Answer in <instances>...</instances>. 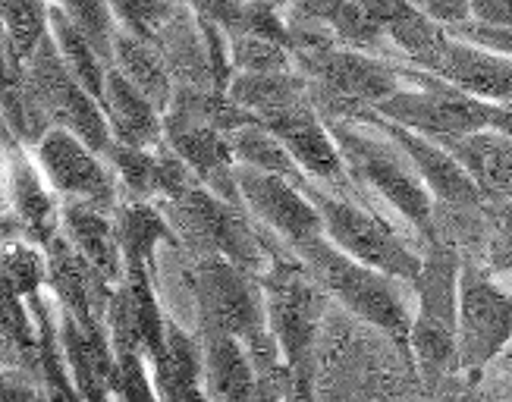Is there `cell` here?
Here are the masks:
<instances>
[{
    "label": "cell",
    "mask_w": 512,
    "mask_h": 402,
    "mask_svg": "<svg viewBox=\"0 0 512 402\" xmlns=\"http://www.w3.org/2000/svg\"><path fill=\"white\" fill-rule=\"evenodd\" d=\"M425 396L406 340L330 299L318 340L315 399H418Z\"/></svg>",
    "instance_id": "cell-1"
},
{
    "label": "cell",
    "mask_w": 512,
    "mask_h": 402,
    "mask_svg": "<svg viewBox=\"0 0 512 402\" xmlns=\"http://www.w3.org/2000/svg\"><path fill=\"white\" fill-rule=\"evenodd\" d=\"M267 264L258 274L264 289V315L274 340L283 349L286 365L296 377V399H315V371H318V340L327 315L330 296L308 264L296 255L289 242L261 227Z\"/></svg>",
    "instance_id": "cell-2"
},
{
    "label": "cell",
    "mask_w": 512,
    "mask_h": 402,
    "mask_svg": "<svg viewBox=\"0 0 512 402\" xmlns=\"http://www.w3.org/2000/svg\"><path fill=\"white\" fill-rule=\"evenodd\" d=\"M459 264L462 258L437 239H428L421 249L409 349L428 399H465L459 368Z\"/></svg>",
    "instance_id": "cell-3"
},
{
    "label": "cell",
    "mask_w": 512,
    "mask_h": 402,
    "mask_svg": "<svg viewBox=\"0 0 512 402\" xmlns=\"http://www.w3.org/2000/svg\"><path fill=\"white\" fill-rule=\"evenodd\" d=\"M324 123L340 145L352 180L365 192H371L377 201H384L390 211H396L428 242L434 233V198L406 148L368 114V107L359 110L355 117Z\"/></svg>",
    "instance_id": "cell-4"
},
{
    "label": "cell",
    "mask_w": 512,
    "mask_h": 402,
    "mask_svg": "<svg viewBox=\"0 0 512 402\" xmlns=\"http://www.w3.org/2000/svg\"><path fill=\"white\" fill-rule=\"evenodd\" d=\"M299 186L311 198V205L318 208L324 236L337 249L399 280H418L425 239L396 211H390L384 201L330 192L308 176H302Z\"/></svg>",
    "instance_id": "cell-5"
},
{
    "label": "cell",
    "mask_w": 512,
    "mask_h": 402,
    "mask_svg": "<svg viewBox=\"0 0 512 402\" xmlns=\"http://www.w3.org/2000/svg\"><path fill=\"white\" fill-rule=\"evenodd\" d=\"M293 249L333 302L409 343V327L415 315V283L399 280L346 255L324 233L293 245Z\"/></svg>",
    "instance_id": "cell-6"
},
{
    "label": "cell",
    "mask_w": 512,
    "mask_h": 402,
    "mask_svg": "<svg viewBox=\"0 0 512 402\" xmlns=\"http://www.w3.org/2000/svg\"><path fill=\"white\" fill-rule=\"evenodd\" d=\"M293 63L308 82V98L321 120L355 117L409 82L399 57L359 51L340 41L299 48L293 51Z\"/></svg>",
    "instance_id": "cell-7"
},
{
    "label": "cell",
    "mask_w": 512,
    "mask_h": 402,
    "mask_svg": "<svg viewBox=\"0 0 512 402\" xmlns=\"http://www.w3.org/2000/svg\"><path fill=\"white\" fill-rule=\"evenodd\" d=\"M173 239L189 255H224L233 264L261 274L267 264L261 223L239 201H227L208 186H192L180 198L158 201Z\"/></svg>",
    "instance_id": "cell-8"
},
{
    "label": "cell",
    "mask_w": 512,
    "mask_h": 402,
    "mask_svg": "<svg viewBox=\"0 0 512 402\" xmlns=\"http://www.w3.org/2000/svg\"><path fill=\"white\" fill-rule=\"evenodd\" d=\"M399 66H403V76L409 82L390 98L374 104L381 117L437 142L491 126V101L462 92L443 76L421 70V66H412L406 60H399Z\"/></svg>",
    "instance_id": "cell-9"
},
{
    "label": "cell",
    "mask_w": 512,
    "mask_h": 402,
    "mask_svg": "<svg viewBox=\"0 0 512 402\" xmlns=\"http://www.w3.org/2000/svg\"><path fill=\"white\" fill-rule=\"evenodd\" d=\"M22 85H26L29 98L51 126L76 132L82 142L104 154V148L110 145V126L101 101L70 73L51 32L38 41L32 57L22 63Z\"/></svg>",
    "instance_id": "cell-10"
},
{
    "label": "cell",
    "mask_w": 512,
    "mask_h": 402,
    "mask_svg": "<svg viewBox=\"0 0 512 402\" xmlns=\"http://www.w3.org/2000/svg\"><path fill=\"white\" fill-rule=\"evenodd\" d=\"M512 340V296L478 261L459 264V368L465 393L481 368Z\"/></svg>",
    "instance_id": "cell-11"
},
{
    "label": "cell",
    "mask_w": 512,
    "mask_h": 402,
    "mask_svg": "<svg viewBox=\"0 0 512 402\" xmlns=\"http://www.w3.org/2000/svg\"><path fill=\"white\" fill-rule=\"evenodd\" d=\"M29 151L35 164L41 167L44 180L51 183V189L60 198L88 201V205L114 214L120 201L117 173L107 164L104 154L95 151L88 142H82L76 132L63 126H51L38 139V145Z\"/></svg>",
    "instance_id": "cell-12"
},
{
    "label": "cell",
    "mask_w": 512,
    "mask_h": 402,
    "mask_svg": "<svg viewBox=\"0 0 512 402\" xmlns=\"http://www.w3.org/2000/svg\"><path fill=\"white\" fill-rule=\"evenodd\" d=\"M261 123L286 145V151L293 154V161L299 164V170L308 176V180L321 183L330 192L374 198L371 192H365L352 180L337 139H333V132L327 129V123L321 120V114L311 101L277 110V114L264 117Z\"/></svg>",
    "instance_id": "cell-13"
},
{
    "label": "cell",
    "mask_w": 512,
    "mask_h": 402,
    "mask_svg": "<svg viewBox=\"0 0 512 402\" xmlns=\"http://www.w3.org/2000/svg\"><path fill=\"white\" fill-rule=\"evenodd\" d=\"M236 186L246 211L261 227L277 233L283 242L299 245L311 236L324 233L318 208L311 205V198L302 192V186L286 180V176L267 173L249 164H236Z\"/></svg>",
    "instance_id": "cell-14"
},
{
    "label": "cell",
    "mask_w": 512,
    "mask_h": 402,
    "mask_svg": "<svg viewBox=\"0 0 512 402\" xmlns=\"http://www.w3.org/2000/svg\"><path fill=\"white\" fill-rule=\"evenodd\" d=\"M4 176L10 217L22 236L44 249L60 233V195L44 180L32 151L13 136L4 139Z\"/></svg>",
    "instance_id": "cell-15"
},
{
    "label": "cell",
    "mask_w": 512,
    "mask_h": 402,
    "mask_svg": "<svg viewBox=\"0 0 512 402\" xmlns=\"http://www.w3.org/2000/svg\"><path fill=\"white\" fill-rule=\"evenodd\" d=\"M44 264H48V293L60 308L76 315L82 324H104L107 302L114 296V283H107L92 264H88L63 233L44 245Z\"/></svg>",
    "instance_id": "cell-16"
},
{
    "label": "cell",
    "mask_w": 512,
    "mask_h": 402,
    "mask_svg": "<svg viewBox=\"0 0 512 402\" xmlns=\"http://www.w3.org/2000/svg\"><path fill=\"white\" fill-rule=\"evenodd\" d=\"M368 114L406 148V154L412 158L415 170L421 173V180H425L434 201H443V205H481V201H487L469 176V170H465L437 139H428L415 129H406V126L381 117L374 107H368Z\"/></svg>",
    "instance_id": "cell-17"
},
{
    "label": "cell",
    "mask_w": 512,
    "mask_h": 402,
    "mask_svg": "<svg viewBox=\"0 0 512 402\" xmlns=\"http://www.w3.org/2000/svg\"><path fill=\"white\" fill-rule=\"evenodd\" d=\"M57 330L79 399H110L117 359L114 346H110L107 324H82L76 315L57 305Z\"/></svg>",
    "instance_id": "cell-18"
},
{
    "label": "cell",
    "mask_w": 512,
    "mask_h": 402,
    "mask_svg": "<svg viewBox=\"0 0 512 402\" xmlns=\"http://www.w3.org/2000/svg\"><path fill=\"white\" fill-rule=\"evenodd\" d=\"M434 73L481 101L512 104V57L481 44L450 35Z\"/></svg>",
    "instance_id": "cell-19"
},
{
    "label": "cell",
    "mask_w": 512,
    "mask_h": 402,
    "mask_svg": "<svg viewBox=\"0 0 512 402\" xmlns=\"http://www.w3.org/2000/svg\"><path fill=\"white\" fill-rule=\"evenodd\" d=\"M167 70L173 76V85H189V88H220L214 73V54H211V38L205 29V19L198 16L186 0L176 7L173 19L161 29L158 41ZM224 92V88H220Z\"/></svg>",
    "instance_id": "cell-20"
},
{
    "label": "cell",
    "mask_w": 512,
    "mask_h": 402,
    "mask_svg": "<svg viewBox=\"0 0 512 402\" xmlns=\"http://www.w3.org/2000/svg\"><path fill=\"white\" fill-rule=\"evenodd\" d=\"M101 110L114 142L132 148H158L164 142V110L114 66L104 76Z\"/></svg>",
    "instance_id": "cell-21"
},
{
    "label": "cell",
    "mask_w": 512,
    "mask_h": 402,
    "mask_svg": "<svg viewBox=\"0 0 512 402\" xmlns=\"http://www.w3.org/2000/svg\"><path fill=\"white\" fill-rule=\"evenodd\" d=\"M60 233L107 283L117 286L123 280L126 261L110 211H101L88 201L60 198Z\"/></svg>",
    "instance_id": "cell-22"
},
{
    "label": "cell",
    "mask_w": 512,
    "mask_h": 402,
    "mask_svg": "<svg viewBox=\"0 0 512 402\" xmlns=\"http://www.w3.org/2000/svg\"><path fill=\"white\" fill-rule=\"evenodd\" d=\"M440 145L469 170L487 201L512 198V136L494 126H484L456 139H443Z\"/></svg>",
    "instance_id": "cell-23"
},
{
    "label": "cell",
    "mask_w": 512,
    "mask_h": 402,
    "mask_svg": "<svg viewBox=\"0 0 512 402\" xmlns=\"http://www.w3.org/2000/svg\"><path fill=\"white\" fill-rule=\"evenodd\" d=\"M151 381L158 390V399L189 402L205 399L202 387V337L183 324L167 318L164 330V352L161 359L151 365Z\"/></svg>",
    "instance_id": "cell-24"
},
{
    "label": "cell",
    "mask_w": 512,
    "mask_h": 402,
    "mask_svg": "<svg viewBox=\"0 0 512 402\" xmlns=\"http://www.w3.org/2000/svg\"><path fill=\"white\" fill-rule=\"evenodd\" d=\"M202 387L205 399H255V368L246 340L236 337V333H208V337H202Z\"/></svg>",
    "instance_id": "cell-25"
},
{
    "label": "cell",
    "mask_w": 512,
    "mask_h": 402,
    "mask_svg": "<svg viewBox=\"0 0 512 402\" xmlns=\"http://www.w3.org/2000/svg\"><path fill=\"white\" fill-rule=\"evenodd\" d=\"M110 217H114V230L120 239L126 267H151L161 245L173 239V230L158 201H139L120 195Z\"/></svg>",
    "instance_id": "cell-26"
},
{
    "label": "cell",
    "mask_w": 512,
    "mask_h": 402,
    "mask_svg": "<svg viewBox=\"0 0 512 402\" xmlns=\"http://www.w3.org/2000/svg\"><path fill=\"white\" fill-rule=\"evenodd\" d=\"M110 66L120 70L132 85L145 92L161 110L170 107L173 98V76L167 70V60L161 54V48L148 38L129 35L123 29H117L114 35V57H110Z\"/></svg>",
    "instance_id": "cell-27"
},
{
    "label": "cell",
    "mask_w": 512,
    "mask_h": 402,
    "mask_svg": "<svg viewBox=\"0 0 512 402\" xmlns=\"http://www.w3.org/2000/svg\"><path fill=\"white\" fill-rule=\"evenodd\" d=\"M227 95L242 104L258 120L277 114V110H286L293 104L311 101L308 98V82L305 76L296 70H274V73H233Z\"/></svg>",
    "instance_id": "cell-28"
},
{
    "label": "cell",
    "mask_w": 512,
    "mask_h": 402,
    "mask_svg": "<svg viewBox=\"0 0 512 402\" xmlns=\"http://www.w3.org/2000/svg\"><path fill=\"white\" fill-rule=\"evenodd\" d=\"M48 32L57 44V51L63 57V63L70 66V73L92 92L98 101H101V92H104V76H107V60L98 54V48L92 41H88V35L76 26V22L63 13V7L57 4V0H51L48 7Z\"/></svg>",
    "instance_id": "cell-29"
},
{
    "label": "cell",
    "mask_w": 512,
    "mask_h": 402,
    "mask_svg": "<svg viewBox=\"0 0 512 402\" xmlns=\"http://www.w3.org/2000/svg\"><path fill=\"white\" fill-rule=\"evenodd\" d=\"M227 139H230L236 164H249V167H258L267 173H277V176H286V180H293V183H299L305 176L299 170V164L293 161V154L286 151V145L261 120H252V123H242V126L230 129Z\"/></svg>",
    "instance_id": "cell-30"
},
{
    "label": "cell",
    "mask_w": 512,
    "mask_h": 402,
    "mask_svg": "<svg viewBox=\"0 0 512 402\" xmlns=\"http://www.w3.org/2000/svg\"><path fill=\"white\" fill-rule=\"evenodd\" d=\"M51 0H0V26L7 29L13 54L26 63L38 41L48 35Z\"/></svg>",
    "instance_id": "cell-31"
},
{
    "label": "cell",
    "mask_w": 512,
    "mask_h": 402,
    "mask_svg": "<svg viewBox=\"0 0 512 402\" xmlns=\"http://www.w3.org/2000/svg\"><path fill=\"white\" fill-rule=\"evenodd\" d=\"M230 35V57L236 73H274V70H293V51L286 44L252 35V32H227Z\"/></svg>",
    "instance_id": "cell-32"
},
{
    "label": "cell",
    "mask_w": 512,
    "mask_h": 402,
    "mask_svg": "<svg viewBox=\"0 0 512 402\" xmlns=\"http://www.w3.org/2000/svg\"><path fill=\"white\" fill-rule=\"evenodd\" d=\"M180 4L183 0H110V13L117 19V29L158 41Z\"/></svg>",
    "instance_id": "cell-33"
},
{
    "label": "cell",
    "mask_w": 512,
    "mask_h": 402,
    "mask_svg": "<svg viewBox=\"0 0 512 402\" xmlns=\"http://www.w3.org/2000/svg\"><path fill=\"white\" fill-rule=\"evenodd\" d=\"M57 4L88 35V41L95 44L98 54L110 66V57H114V35H117V19L110 13V0H57Z\"/></svg>",
    "instance_id": "cell-34"
},
{
    "label": "cell",
    "mask_w": 512,
    "mask_h": 402,
    "mask_svg": "<svg viewBox=\"0 0 512 402\" xmlns=\"http://www.w3.org/2000/svg\"><path fill=\"white\" fill-rule=\"evenodd\" d=\"M487 214H491V236H487L484 249V267L500 280L512 277V198L487 201Z\"/></svg>",
    "instance_id": "cell-35"
},
{
    "label": "cell",
    "mask_w": 512,
    "mask_h": 402,
    "mask_svg": "<svg viewBox=\"0 0 512 402\" xmlns=\"http://www.w3.org/2000/svg\"><path fill=\"white\" fill-rule=\"evenodd\" d=\"M465 399H512V340L481 368Z\"/></svg>",
    "instance_id": "cell-36"
},
{
    "label": "cell",
    "mask_w": 512,
    "mask_h": 402,
    "mask_svg": "<svg viewBox=\"0 0 512 402\" xmlns=\"http://www.w3.org/2000/svg\"><path fill=\"white\" fill-rule=\"evenodd\" d=\"M447 32L462 41H472V44H481V48H491L497 54L512 57V26H494V22H481L472 16L465 22H456V26H447Z\"/></svg>",
    "instance_id": "cell-37"
},
{
    "label": "cell",
    "mask_w": 512,
    "mask_h": 402,
    "mask_svg": "<svg viewBox=\"0 0 512 402\" xmlns=\"http://www.w3.org/2000/svg\"><path fill=\"white\" fill-rule=\"evenodd\" d=\"M186 4L211 22H217L224 32H242L252 0H186Z\"/></svg>",
    "instance_id": "cell-38"
},
{
    "label": "cell",
    "mask_w": 512,
    "mask_h": 402,
    "mask_svg": "<svg viewBox=\"0 0 512 402\" xmlns=\"http://www.w3.org/2000/svg\"><path fill=\"white\" fill-rule=\"evenodd\" d=\"M412 4L440 26H456V22L472 19V0H412Z\"/></svg>",
    "instance_id": "cell-39"
},
{
    "label": "cell",
    "mask_w": 512,
    "mask_h": 402,
    "mask_svg": "<svg viewBox=\"0 0 512 402\" xmlns=\"http://www.w3.org/2000/svg\"><path fill=\"white\" fill-rule=\"evenodd\" d=\"M22 82V60L13 54V44L7 38V29L0 26V95L7 92V88L19 85Z\"/></svg>",
    "instance_id": "cell-40"
},
{
    "label": "cell",
    "mask_w": 512,
    "mask_h": 402,
    "mask_svg": "<svg viewBox=\"0 0 512 402\" xmlns=\"http://www.w3.org/2000/svg\"><path fill=\"white\" fill-rule=\"evenodd\" d=\"M472 16L494 26H512V0H472Z\"/></svg>",
    "instance_id": "cell-41"
},
{
    "label": "cell",
    "mask_w": 512,
    "mask_h": 402,
    "mask_svg": "<svg viewBox=\"0 0 512 402\" xmlns=\"http://www.w3.org/2000/svg\"><path fill=\"white\" fill-rule=\"evenodd\" d=\"M491 126L512 136V104H491Z\"/></svg>",
    "instance_id": "cell-42"
},
{
    "label": "cell",
    "mask_w": 512,
    "mask_h": 402,
    "mask_svg": "<svg viewBox=\"0 0 512 402\" xmlns=\"http://www.w3.org/2000/svg\"><path fill=\"white\" fill-rule=\"evenodd\" d=\"M271 4H274V7H280V10H286V7H293L296 0H271Z\"/></svg>",
    "instance_id": "cell-43"
},
{
    "label": "cell",
    "mask_w": 512,
    "mask_h": 402,
    "mask_svg": "<svg viewBox=\"0 0 512 402\" xmlns=\"http://www.w3.org/2000/svg\"><path fill=\"white\" fill-rule=\"evenodd\" d=\"M503 283H506V289H509V296H512V277H509V280H503Z\"/></svg>",
    "instance_id": "cell-44"
}]
</instances>
